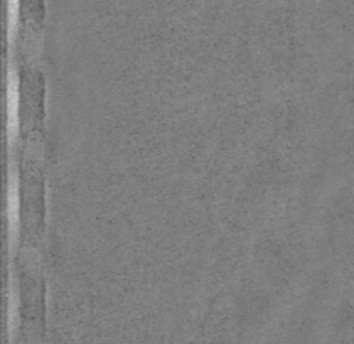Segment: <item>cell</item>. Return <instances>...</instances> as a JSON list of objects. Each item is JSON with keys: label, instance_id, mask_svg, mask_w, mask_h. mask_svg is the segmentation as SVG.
<instances>
[{"label": "cell", "instance_id": "obj_1", "mask_svg": "<svg viewBox=\"0 0 354 344\" xmlns=\"http://www.w3.org/2000/svg\"><path fill=\"white\" fill-rule=\"evenodd\" d=\"M7 129L10 137L19 130V83L12 69L7 75Z\"/></svg>", "mask_w": 354, "mask_h": 344}, {"label": "cell", "instance_id": "obj_2", "mask_svg": "<svg viewBox=\"0 0 354 344\" xmlns=\"http://www.w3.org/2000/svg\"><path fill=\"white\" fill-rule=\"evenodd\" d=\"M7 211H9L10 230L15 231L19 223V196H17V181L10 179L9 192H7Z\"/></svg>", "mask_w": 354, "mask_h": 344}]
</instances>
